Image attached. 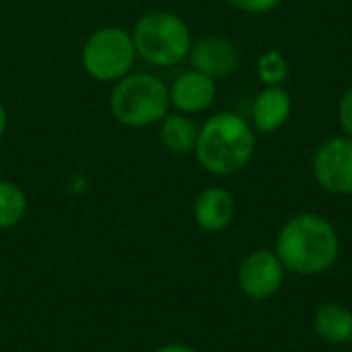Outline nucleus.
<instances>
[{
  "label": "nucleus",
  "instance_id": "18",
  "mask_svg": "<svg viewBox=\"0 0 352 352\" xmlns=\"http://www.w3.org/2000/svg\"><path fill=\"white\" fill-rule=\"evenodd\" d=\"M6 126H8V111H6L4 103L0 101V138H2L4 132H6Z\"/></svg>",
  "mask_w": 352,
  "mask_h": 352
},
{
  "label": "nucleus",
  "instance_id": "3",
  "mask_svg": "<svg viewBox=\"0 0 352 352\" xmlns=\"http://www.w3.org/2000/svg\"><path fill=\"white\" fill-rule=\"evenodd\" d=\"M171 107L169 87L155 74L130 72L109 93V111L116 122L128 128L159 124Z\"/></svg>",
  "mask_w": 352,
  "mask_h": 352
},
{
  "label": "nucleus",
  "instance_id": "5",
  "mask_svg": "<svg viewBox=\"0 0 352 352\" xmlns=\"http://www.w3.org/2000/svg\"><path fill=\"white\" fill-rule=\"evenodd\" d=\"M136 56L130 31L122 27H101L82 43L80 64L91 78L99 82H118L132 72Z\"/></svg>",
  "mask_w": 352,
  "mask_h": 352
},
{
  "label": "nucleus",
  "instance_id": "12",
  "mask_svg": "<svg viewBox=\"0 0 352 352\" xmlns=\"http://www.w3.org/2000/svg\"><path fill=\"white\" fill-rule=\"evenodd\" d=\"M314 328L318 336L332 344L352 342V311L344 305L328 303L316 311Z\"/></svg>",
  "mask_w": 352,
  "mask_h": 352
},
{
  "label": "nucleus",
  "instance_id": "7",
  "mask_svg": "<svg viewBox=\"0 0 352 352\" xmlns=\"http://www.w3.org/2000/svg\"><path fill=\"white\" fill-rule=\"evenodd\" d=\"M283 270L285 266L276 254L268 250H258L241 262L239 287L250 299H270L283 285Z\"/></svg>",
  "mask_w": 352,
  "mask_h": 352
},
{
  "label": "nucleus",
  "instance_id": "6",
  "mask_svg": "<svg viewBox=\"0 0 352 352\" xmlns=\"http://www.w3.org/2000/svg\"><path fill=\"white\" fill-rule=\"evenodd\" d=\"M316 182L332 194L352 192V138H332L316 153Z\"/></svg>",
  "mask_w": 352,
  "mask_h": 352
},
{
  "label": "nucleus",
  "instance_id": "10",
  "mask_svg": "<svg viewBox=\"0 0 352 352\" xmlns=\"http://www.w3.org/2000/svg\"><path fill=\"white\" fill-rule=\"evenodd\" d=\"M235 212L233 196L223 188H206L194 202V219L200 229L217 233L223 231Z\"/></svg>",
  "mask_w": 352,
  "mask_h": 352
},
{
  "label": "nucleus",
  "instance_id": "19",
  "mask_svg": "<svg viewBox=\"0 0 352 352\" xmlns=\"http://www.w3.org/2000/svg\"><path fill=\"white\" fill-rule=\"evenodd\" d=\"M157 352H196L194 349L186 346V344H167L163 349H159Z\"/></svg>",
  "mask_w": 352,
  "mask_h": 352
},
{
  "label": "nucleus",
  "instance_id": "14",
  "mask_svg": "<svg viewBox=\"0 0 352 352\" xmlns=\"http://www.w3.org/2000/svg\"><path fill=\"white\" fill-rule=\"evenodd\" d=\"M27 210V196L25 192L8 182L0 179V229H10L14 227Z\"/></svg>",
  "mask_w": 352,
  "mask_h": 352
},
{
  "label": "nucleus",
  "instance_id": "4",
  "mask_svg": "<svg viewBox=\"0 0 352 352\" xmlns=\"http://www.w3.org/2000/svg\"><path fill=\"white\" fill-rule=\"evenodd\" d=\"M132 39L136 54L153 66H175L190 56L192 33L182 16L169 10H153L142 14Z\"/></svg>",
  "mask_w": 352,
  "mask_h": 352
},
{
  "label": "nucleus",
  "instance_id": "17",
  "mask_svg": "<svg viewBox=\"0 0 352 352\" xmlns=\"http://www.w3.org/2000/svg\"><path fill=\"white\" fill-rule=\"evenodd\" d=\"M338 118H340V124H342L344 132L349 134V138H352V89L346 91V95L340 101Z\"/></svg>",
  "mask_w": 352,
  "mask_h": 352
},
{
  "label": "nucleus",
  "instance_id": "11",
  "mask_svg": "<svg viewBox=\"0 0 352 352\" xmlns=\"http://www.w3.org/2000/svg\"><path fill=\"white\" fill-rule=\"evenodd\" d=\"M291 113V97L280 87H268L254 103V120L260 132L278 130Z\"/></svg>",
  "mask_w": 352,
  "mask_h": 352
},
{
  "label": "nucleus",
  "instance_id": "15",
  "mask_svg": "<svg viewBox=\"0 0 352 352\" xmlns=\"http://www.w3.org/2000/svg\"><path fill=\"white\" fill-rule=\"evenodd\" d=\"M258 74L268 87H276L289 74V64L280 52H266L258 62Z\"/></svg>",
  "mask_w": 352,
  "mask_h": 352
},
{
  "label": "nucleus",
  "instance_id": "9",
  "mask_svg": "<svg viewBox=\"0 0 352 352\" xmlns=\"http://www.w3.org/2000/svg\"><path fill=\"white\" fill-rule=\"evenodd\" d=\"M190 58L194 64V70H200L212 78L227 76L237 70L239 66V52L237 47L219 35H206L192 43Z\"/></svg>",
  "mask_w": 352,
  "mask_h": 352
},
{
  "label": "nucleus",
  "instance_id": "16",
  "mask_svg": "<svg viewBox=\"0 0 352 352\" xmlns=\"http://www.w3.org/2000/svg\"><path fill=\"white\" fill-rule=\"evenodd\" d=\"M229 2L248 12H266L270 8H274L280 0H229Z\"/></svg>",
  "mask_w": 352,
  "mask_h": 352
},
{
  "label": "nucleus",
  "instance_id": "2",
  "mask_svg": "<svg viewBox=\"0 0 352 352\" xmlns=\"http://www.w3.org/2000/svg\"><path fill=\"white\" fill-rule=\"evenodd\" d=\"M256 148L250 124L237 113H214L198 130V163L214 175H233L248 165Z\"/></svg>",
  "mask_w": 352,
  "mask_h": 352
},
{
  "label": "nucleus",
  "instance_id": "13",
  "mask_svg": "<svg viewBox=\"0 0 352 352\" xmlns=\"http://www.w3.org/2000/svg\"><path fill=\"white\" fill-rule=\"evenodd\" d=\"M161 142L165 144L167 151L175 155H188L196 148L198 142V126L182 113H167L161 120V130H159Z\"/></svg>",
  "mask_w": 352,
  "mask_h": 352
},
{
  "label": "nucleus",
  "instance_id": "1",
  "mask_svg": "<svg viewBox=\"0 0 352 352\" xmlns=\"http://www.w3.org/2000/svg\"><path fill=\"white\" fill-rule=\"evenodd\" d=\"M338 233L320 214H297L278 233L276 256L295 274L314 276L328 270L338 258Z\"/></svg>",
  "mask_w": 352,
  "mask_h": 352
},
{
  "label": "nucleus",
  "instance_id": "8",
  "mask_svg": "<svg viewBox=\"0 0 352 352\" xmlns=\"http://www.w3.org/2000/svg\"><path fill=\"white\" fill-rule=\"evenodd\" d=\"M217 95L214 78L200 70L182 72L169 87L171 105L182 113H200L206 111Z\"/></svg>",
  "mask_w": 352,
  "mask_h": 352
}]
</instances>
